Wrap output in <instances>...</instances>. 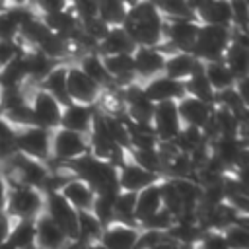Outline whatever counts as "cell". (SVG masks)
<instances>
[{"mask_svg":"<svg viewBox=\"0 0 249 249\" xmlns=\"http://www.w3.org/2000/svg\"><path fill=\"white\" fill-rule=\"evenodd\" d=\"M175 224V216L171 212H167L165 208H160L156 214H152L150 218H146L144 222L138 224L140 230H148V231H158V233H167V230Z\"/></svg>","mask_w":249,"mask_h":249,"instance_id":"e575fe53","label":"cell"},{"mask_svg":"<svg viewBox=\"0 0 249 249\" xmlns=\"http://www.w3.org/2000/svg\"><path fill=\"white\" fill-rule=\"evenodd\" d=\"M173 249H193V247H189V245H179V243H175V245H173Z\"/></svg>","mask_w":249,"mask_h":249,"instance_id":"f6af8a7d","label":"cell"},{"mask_svg":"<svg viewBox=\"0 0 249 249\" xmlns=\"http://www.w3.org/2000/svg\"><path fill=\"white\" fill-rule=\"evenodd\" d=\"M58 195L76 210V212H91L93 208V200H95V193L93 189L80 181V179H72L66 185L60 187Z\"/></svg>","mask_w":249,"mask_h":249,"instance_id":"ac0fdd59","label":"cell"},{"mask_svg":"<svg viewBox=\"0 0 249 249\" xmlns=\"http://www.w3.org/2000/svg\"><path fill=\"white\" fill-rule=\"evenodd\" d=\"M136 45L130 41L123 27H109L103 39L97 43L99 56H113V54H132Z\"/></svg>","mask_w":249,"mask_h":249,"instance_id":"d6986e66","label":"cell"},{"mask_svg":"<svg viewBox=\"0 0 249 249\" xmlns=\"http://www.w3.org/2000/svg\"><path fill=\"white\" fill-rule=\"evenodd\" d=\"M177 113H179V119H181L183 126H195V128L202 130L204 124L212 117V105H208V103H204L200 99H195V97L185 93L177 101Z\"/></svg>","mask_w":249,"mask_h":249,"instance_id":"2e32d148","label":"cell"},{"mask_svg":"<svg viewBox=\"0 0 249 249\" xmlns=\"http://www.w3.org/2000/svg\"><path fill=\"white\" fill-rule=\"evenodd\" d=\"M160 16L165 21L173 19H195L193 2H156Z\"/></svg>","mask_w":249,"mask_h":249,"instance_id":"d6a6232c","label":"cell"},{"mask_svg":"<svg viewBox=\"0 0 249 249\" xmlns=\"http://www.w3.org/2000/svg\"><path fill=\"white\" fill-rule=\"evenodd\" d=\"M2 97H4V89H2V86H0V105H2Z\"/></svg>","mask_w":249,"mask_h":249,"instance_id":"bcb514c9","label":"cell"},{"mask_svg":"<svg viewBox=\"0 0 249 249\" xmlns=\"http://www.w3.org/2000/svg\"><path fill=\"white\" fill-rule=\"evenodd\" d=\"M93 119H95V109L93 107H86V105H78V103H68V105L62 107L58 126L88 138L89 132H91V126H93Z\"/></svg>","mask_w":249,"mask_h":249,"instance_id":"5bb4252c","label":"cell"},{"mask_svg":"<svg viewBox=\"0 0 249 249\" xmlns=\"http://www.w3.org/2000/svg\"><path fill=\"white\" fill-rule=\"evenodd\" d=\"M12 224H14V218L10 214H6V212H0V245L8 241Z\"/></svg>","mask_w":249,"mask_h":249,"instance_id":"b9f144b4","label":"cell"},{"mask_svg":"<svg viewBox=\"0 0 249 249\" xmlns=\"http://www.w3.org/2000/svg\"><path fill=\"white\" fill-rule=\"evenodd\" d=\"M6 243L12 249L35 247V220H14Z\"/></svg>","mask_w":249,"mask_h":249,"instance_id":"83f0119b","label":"cell"},{"mask_svg":"<svg viewBox=\"0 0 249 249\" xmlns=\"http://www.w3.org/2000/svg\"><path fill=\"white\" fill-rule=\"evenodd\" d=\"M4 212L14 220H35L45 212V193L35 187H12Z\"/></svg>","mask_w":249,"mask_h":249,"instance_id":"277c9868","label":"cell"},{"mask_svg":"<svg viewBox=\"0 0 249 249\" xmlns=\"http://www.w3.org/2000/svg\"><path fill=\"white\" fill-rule=\"evenodd\" d=\"M66 95L70 103L93 107L99 101L101 88L93 84L76 64H66Z\"/></svg>","mask_w":249,"mask_h":249,"instance_id":"52a82bcc","label":"cell"},{"mask_svg":"<svg viewBox=\"0 0 249 249\" xmlns=\"http://www.w3.org/2000/svg\"><path fill=\"white\" fill-rule=\"evenodd\" d=\"M185 93L195 97V99H200L208 105H214V89L210 88L208 80L204 78V72H202V62L198 60L196 68L193 70V74L185 80Z\"/></svg>","mask_w":249,"mask_h":249,"instance_id":"d4e9b609","label":"cell"},{"mask_svg":"<svg viewBox=\"0 0 249 249\" xmlns=\"http://www.w3.org/2000/svg\"><path fill=\"white\" fill-rule=\"evenodd\" d=\"M165 56L167 54L160 47H136L132 53L136 82L142 84L156 76H161L165 66Z\"/></svg>","mask_w":249,"mask_h":249,"instance_id":"30bf717a","label":"cell"},{"mask_svg":"<svg viewBox=\"0 0 249 249\" xmlns=\"http://www.w3.org/2000/svg\"><path fill=\"white\" fill-rule=\"evenodd\" d=\"M128 12L123 29L136 47H160L163 43V18L154 2H126Z\"/></svg>","mask_w":249,"mask_h":249,"instance_id":"6da1fadb","label":"cell"},{"mask_svg":"<svg viewBox=\"0 0 249 249\" xmlns=\"http://www.w3.org/2000/svg\"><path fill=\"white\" fill-rule=\"evenodd\" d=\"M144 95L154 103H167V101H173L177 103L183 95H185V82H177V80H171L167 76H156L148 82H142L140 84Z\"/></svg>","mask_w":249,"mask_h":249,"instance_id":"7c38bea8","label":"cell"},{"mask_svg":"<svg viewBox=\"0 0 249 249\" xmlns=\"http://www.w3.org/2000/svg\"><path fill=\"white\" fill-rule=\"evenodd\" d=\"M198 60L191 54V53H169L165 56V66H163V76L171 78V80H177V82H185L193 70L196 68Z\"/></svg>","mask_w":249,"mask_h":249,"instance_id":"7402d4cb","label":"cell"},{"mask_svg":"<svg viewBox=\"0 0 249 249\" xmlns=\"http://www.w3.org/2000/svg\"><path fill=\"white\" fill-rule=\"evenodd\" d=\"M89 154L88 138L64 128L51 130V158L58 163H72L82 156Z\"/></svg>","mask_w":249,"mask_h":249,"instance_id":"8992f818","label":"cell"},{"mask_svg":"<svg viewBox=\"0 0 249 249\" xmlns=\"http://www.w3.org/2000/svg\"><path fill=\"white\" fill-rule=\"evenodd\" d=\"M138 235H140L138 226L113 220L107 226H103L99 241L107 249H134L136 241H138Z\"/></svg>","mask_w":249,"mask_h":249,"instance_id":"4fadbf2b","label":"cell"},{"mask_svg":"<svg viewBox=\"0 0 249 249\" xmlns=\"http://www.w3.org/2000/svg\"><path fill=\"white\" fill-rule=\"evenodd\" d=\"M128 4L121 0H109V2H97V18L107 27H123L126 19Z\"/></svg>","mask_w":249,"mask_h":249,"instance_id":"f1b7e54d","label":"cell"},{"mask_svg":"<svg viewBox=\"0 0 249 249\" xmlns=\"http://www.w3.org/2000/svg\"><path fill=\"white\" fill-rule=\"evenodd\" d=\"M224 239L228 243V249H247L249 247V230L243 224H233L230 228H226L224 231Z\"/></svg>","mask_w":249,"mask_h":249,"instance_id":"d590c367","label":"cell"},{"mask_svg":"<svg viewBox=\"0 0 249 249\" xmlns=\"http://www.w3.org/2000/svg\"><path fill=\"white\" fill-rule=\"evenodd\" d=\"M231 6V29L247 31L249 25V4L247 2H230Z\"/></svg>","mask_w":249,"mask_h":249,"instance_id":"74e56055","label":"cell"},{"mask_svg":"<svg viewBox=\"0 0 249 249\" xmlns=\"http://www.w3.org/2000/svg\"><path fill=\"white\" fill-rule=\"evenodd\" d=\"M233 29L230 27H214V25H200L191 54L200 62L222 60L226 49L231 43Z\"/></svg>","mask_w":249,"mask_h":249,"instance_id":"3957f363","label":"cell"},{"mask_svg":"<svg viewBox=\"0 0 249 249\" xmlns=\"http://www.w3.org/2000/svg\"><path fill=\"white\" fill-rule=\"evenodd\" d=\"M18 39H19V25L14 21V18L6 10H2L0 12V41H18Z\"/></svg>","mask_w":249,"mask_h":249,"instance_id":"f35d334b","label":"cell"},{"mask_svg":"<svg viewBox=\"0 0 249 249\" xmlns=\"http://www.w3.org/2000/svg\"><path fill=\"white\" fill-rule=\"evenodd\" d=\"M222 62L228 66V70L233 74L235 80L247 78V74H249V49L235 45L231 41L230 47L226 49L224 56H222Z\"/></svg>","mask_w":249,"mask_h":249,"instance_id":"484cf974","label":"cell"},{"mask_svg":"<svg viewBox=\"0 0 249 249\" xmlns=\"http://www.w3.org/2000/svg\"><path fill=\"white\" fill-rule=\"evenodd\" d=\"M163 177L156 175V173H150L142 167H138L134 161L128 160L126 152L123 156V161L119 163L117 167V185L121 191H128V193H140L142 189L150 187V185H156L160 183Z\"/></svg>","mask_w":249,"mask_h":249,"instance_id":"9c48e42d","label":"cell"},{"mask_svg":"<svg viewBox=\"0 0 249 249\" xmlns=\"http://www.w3.org/2000/svg\"><path fill=\"white\" fill-rule=\"evenodd\" d=\"M41 89H45L49 95H53L62 107L68 105V95H66V62H60L41 84Z\"/></svg>","mask_w":249,"mask_h":249,"instance_id":"4316f807","label":"cell"},{"mask_svg":"<svg viewBox=\"0 0 249 249\" xmlns=\"http://www.w3.org/2000/svg\"><path fill=\"white\" fill-rule=\"evenodd\" d=\"M152 128L160 142H173L183 128L179 113H177V103L167 101V103L154 105Z\"/></svg>","mask_w":249,"mask_h":249,"instance_id":"8fae6325","label":"cell"},{"mask_svg":"<svg viewBox=\"0 0 249 249\" xmlns=\"http://www.w3.org/2000/svg\"><path fill=\"white\" fill-rule=\"evenodd\" d=\"M70 8L80 21V25H86L97 18V2L91 0H80V2H70Z\"/></svg>","mask_w":249,"mask_h":249,"instance_id":"8d00e7d4","label":"cell"},{"mask_svg":"<svg viewBox=\"0 0 249 249\" xmlns=\"http://www.w3.org/2000/svg\"><path fill=\"white\" fill-rule=\"evenodd\" d=\"M195 19L198 25L230 27L231 29V6L230 2H193Z\"/></svg>","mask_w":249,"mask_h":249,"instance_id":"9a60e30c","label":"cell"},{"mask_svg":"<svg viewBox=\"0 0 249 249\" xmlns=\"http://www.w3.org/2000/svg\"><path fill=\"white\" fill-rule=\"evenodd\" d=\"M204 142H208L202 134L200 128H195V126H183L181 132L177 134V138L173 140L175 148L181 152V154H191L195 152L198 146H202Z\"/></svg>","mask_w":249,"mask_h":249,"instance_id":"836d02e7","label":"cell"},{"mask_svg":"<svg viewBox=\"0 0 249 249\" xmlns=\"http://www.w3.org/2000/svg\"><path fill=\"white\" fill-rule=\"evenodd\" d=\"M23 51L21 41H0V68L8 64L12 58H16Z\"/></svg>","mask_w":249,"mask_h":249,"instance_id":"60d3db41","label":"cell"},{"mask_svg":"<svg viewBox=\"0 0 249 249\" xmlns=\"http://www.w3.org/2000/svg\"><path fill=\"white\" fill-rule=\"evenodd\" d=\"M84 249H107L101 241H91V243H88V245H84Z\"/></svg>","mask_w":249,"mask_h":249,"instance_id":"ee69618b","label":"cell"},{"mask_svg":"<svg viewBox=\"0 0 249 249\" xmlns=\"http://www.w3.org/2000/svg\"><path fill=\"white\" fill-rule=\"evenodd\" d=\"M74 64H76L93 84H97V86L101 88V91H109V88L115 86L113 80L109 78L105 66H103L101 56H99L97 53H86V54H82Z\"/></svg>","mask_w":249,"mask_h":249,"instance_id":"44dd1931","label":"cell"},{"mask_svg":"<svg viewBox=\"0 0 249 249\" xmlns=\"http://www.w3.org/2000/svg\"><path fill=\"white\" fill-rule=\"evenodd\" d=\"M202 72L204 78L208 80L210 88L214 89V93L230 89L235 86V78L233 74L228 70V66L222 60H210V62H202Z\"/></svg>","mask_w":249,"mask_h":249,"instance_id":"cb8c5ba5","label":"cell"},{"mask_svg":"<svg viewBox=\"0 0 249 249\" xmlns=\"http://www.w3.org/2000/svg\"><path fill=\"white\" fill-rule=\"evenodd\" d=\"M193 249H228V243L222 231H204Z\"/></svg>","mask_w":249,"mask_h":249,"instance_id":"ab89813d","label":"cell"},{"mask_svg":"<svg viewBox=\"0 0 249 249\" xmlns=\"http://www.w3.org/2000/svg\"><path fill=\"white\" fill-rule=\"evenodd\" d=\"M124 152H126L128 160L134 161L138 167L163 177V163H161V158L158 154V148L156 150H130V148H126Z\"/></svg>","mask_w":249,"mask_h":249,"instance_id":"f546056e","label":"cell"},{"mask_svg":"<svg viewBox=\"0 0 249 249\" xmlns=\"http://www.w3.org/2000/svg\"><path fill=\"white\" fill-rule=\"evenodd\" d=\"M161 206V193H160V183L150 185L136 193V206H134V224L138 226L152 214H156Z\"/></svg>","mask_w":249,"mask_h":249,"instance_id":"603a6c76","label":"cell"},{"mask_svg":"<svg viewBox=\"0 0 249 249\" xmlns=\"http://www.w3.org/2000/svg\"><path fill=\"white\" fill-rule=\"evenodd\" d=\"M14 146L18 154H23L27 158L45 161L51 160V130H45L35 124L25 126H14Z\"/></svg>","mask_w":249,"mask_h":249,"instance_id":"5b68a950","label":"cell"},{"mask_svg":"<svg viewBox=\"0 0 249 249\" xmlns=\"http://www.w3.org/2000/svg\"><path fill=\"white\" fill-rule=\"evenodd\" d=\"M45 214L64 231L68 241H78V212L58 193L45 195Z\"/></svg>","mask_w":249,"mask_h":249,"instance_id":"ba28073f","label":"cell"},{"mask_svg":"<svg viewBox=\"0 0 249 249\" xmlns=\"http://www.w3.org/2000/svg\"><path fill=\"white\" fill-rule=\"evenodd\" d=\"M6 200H8V185H6L4 177L0 175V212H4V208H6Z\"/></svg>","mask_w":249,"mask_h":249,"instance_id":"7bdbcfd3","label":"cell"},{"mask_svg":"<svg viewBox=\"0 0 249 249\" xmlns=\"http://www.w3.org/2000/svg\"><path fill=\"white\" fill-rule=\"evenodd\" d=\"M64 231L43 212L35 218V247L37 249H64L68 245Z\"/></svg>","mask_w":249,"mask_h":249,"instance_id":"e0dca14e","label":"cell"},{"mask_svg":"<svg viewBox=\"0 0 249 249\" xmlns=\"http://www.w3.org/2000/svg\"><path fill=\"white\" fill-rule=\"evenodd\" d=\"M134 206H136V193L119 191V195L113 202V220L124 222V224H134Z\"/></svg>","mask_w":249,"mask_h":249,"instance_id":"1f68e13d","label":"cell"},{"mask_svg":"<svg viewBox=\"0 0 249 249\" xmlns=\"http://www.w3.org/2000/svg\"><path fill=\"white\" fill-rule=\"evenodd\" d=\"M103 226L91 212H78V241L88 245L91 241H99Z\"/></svg>","mask_w":249,"mask_h":249,"instance_id":"4dcf8cb0","label":"cell"},{"mask_svg":"<svg viewBox=\"0 0 249 249\" xmlns=\"http://www.w3.org/2000/svg\"><path fill=\"white\" fill-rule=\"evenodd\" d=\"M23 60H25V72H27V82L31 84H41L60 62L51 60L49 56H45L43 53H39L37 49L25 47L23 51Z\"/></svg>","mask_w":249,"mask_h":249,"instance_id":"ffe728a7","label":"cell"},{"mask_svg":"<svg viewBox=\"0 0 249 249\" xmlns=\"http://www.w3.org/2000/svg\"><path fill=\"white\" fill-rule=\"evenodd\" d=\"M23 91L27 95V105H29V113H31V124L41 126L45 130L58 128L62 105L53 95H49L45 89H41L37 84L25 82L23 84Z\"/></svg>","mask_w":249,"mask_h":249,"instance_id":"7a4b0ae2","label":"cell"}]
</instances>
